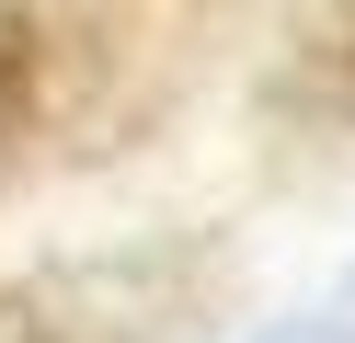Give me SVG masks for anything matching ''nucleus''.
Returning a JSON list of instances; mask_svg holds the SVG:
<instances>
[{"instance_id": "f257e3e1", "label": "nucleus", "mask_w": 355, "mask_h": 343, "mask_svg": "<svg viewBox=\"0 0 355 343\" xmlns=\"http://www.w3.org/2000/svg\"><path fill=\"white\" fill-rule=\"evenodd\" d=\"M298 91H309V103H332V114H355V0H332V12L309 23V46H298Z\"/></svg>"}, {"instance_id": "f03ea898", "label": "nucleus", "mask_w": 355, "mask_h": 343, "mask_svg": "<svg viewBox=\"0 0 355 343\" xmlns=\"http://www.w3.org/2000/svg\"><path fill=\"white\" fill-rule=\"evenodd\" d=\"M35 126V12L0 0V149Z\"/></svg>"}, {"instance_id": "7ed1b4c3", "label": "nucleus", "mask_w": 355, "mask_h": 343, "mask_svg": "<svg viewBox=\"0 0 355 343\" xmlns=\"http://www.w3.org/2000/svg\"><path fill=\"white\" fill-rule=\"evenodd\" d=\"M252 343H355V320H332V309H309V320H263Z\"/></svg>"}]
</instances>
